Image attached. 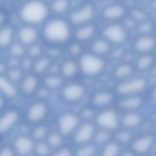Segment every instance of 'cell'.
Here are the masks:
<instances>
[{"mask_svg": "<svg viewBox=\"0 0 156 156\" xmlns=\"http://www.w3.org/2000/svg\"><path fill=\"white\" fill-rule=\"evenodd\" d=\"M49 115V106L44 100L33 101L26 110L24 118L30 124L43 123Z\"/></svg>", "mask_w": 156, "mask_h": 156, "instance_id": "9c48e42d", "label": "cell"}, {"mask_svg": "<svg viewBox=\"0 0 156 156\" xmlns=\"http://www.w3.org/2000/svg\"><path fill=\"white\" fill-rule=\"evenodd\" d=\"M129 16H130V18H133V20L135 21V23H138V22L144 21V20L147 18L146 12L143 11V10H140V9H134V10H132Z\"/></svg>", "mask_w": 156, "mask_h": 156, "instance_id": "ee69618b", "label": "cell"}, {"mask_svg": "<svg viewBox=\"0 0 156 156\" xmlns=\"http://www.w3.org/2000/svg\"><path fill=\"white\" fill-rule=\"evenodd\" d=\"M154 24H155V28H156V18H155V21H154Z\"/></svg>", "mask_w": 156, "mask_h": 156, "instance_id": "db71d44e", "label": "cell"}, {"mask_svg": "<svg viewBox=\"0 0 156 156\" xmlns=\"http://www.w3.org/2000/svg\"><path fill=\"white\" fill-rule=\"evenodd\" d=\"M7 50L10 52V56L13 58H17V60H21L22 57H24L27 55V48L23 44H21L20 41H13L7 48Z\"/></svg>", "mask_w": 156, "mask_h": 156, "instance_id": "d6a6232c", "label": "cell"}, {"mask_svg": "<svg viewBox=\"0 0 156 156\" xmlns=\"http://www.w3.org/2000/svg\"><path fill=\"white\" fill-rule=\"evenodd\" d=\"M144 118L140 111H126L119 115V128L124 129H136L141 126Z\"/></svg>", "mask_w": 156, "mask_h": 156, "instance_id": "ac0fdd59", "label": "cell"}, {"mask_svg": "<svg viewBox=\"0 0 156 156\" xmlns=\"http://www.w3.org/2000/svg\"><path fill=\"white\" fill-rule=\"evenodd\" d=\"M127 15V9L123 4L113 2L106 5L101 10V17L107 22H118Z\"/></svg>", "mask_w": 156, "mask_h": 156, "instance_id": "e0dca14e", "label": "cell"}, {"mask_svg": "<svg viewBox=\"0 0 156 156\" xmlns=\"http://www.w3.org/2000/svg\"><path fill=\"white\" fill-rule=\"evenodd\" d=\"M50 156H74V154H73V151H72L69 147H67V146H61V147L54 150Z\"/></svg>", "mask_w": 156, "mask_h": 156, "instance_id": "f6af8a7d", "label": "cell"}, {"mask_svg": "<svg viewBox=\"0 0 156 156\" xmlns=\"http://www.w3.org/2000/svg\"><path fill=\"white\" fill-rule=\"evenodd\" d=\"M0 94L4 98L12 99L18 94V87L7 78L6 74H0Z\"/></svg>", "mask_w": 156, "mask_h": 156, "instance_id": "d4e9b609", "label": "cell"}, {"mask_svg": "<svg viewBox=\"0 0 156 156\" xmlns=\"http://www.w3.org/2000/svg\"><path fill=\"white\" fill-rule=\"evenodd\" d=\"M143 106H144V99L140 94H138V95H123L117 102V108L122 112L140 111V108Z\"/></svg>", "mask_w": 156, "mask_h": 156, "instance_id": "d6986e66", "label": "cell"}, {"mask_svg": "<svg viewBox=\"0 0 156 156\" xmlns=\"http://www.w3.org/2000/svg\"><path fill=\"white\" fill-rule=\"evenodd\" d=\"M16 37V30L10 24H4L0 27V49H7Z\"/></svg>", "mask_w": 156, "mask_h": 156, "instance_id": "83f0119b", "label": "cell"}, {"mask_svg": "<svg viewBox=\"0 0 156 156\" xmlns=\"http://www.w3.org/2000/svg\"><path fill=\"white\" fill-rule=\"evenodd\" d=\"M115 101V93L111 90L101 89L95 91L90 98V104L96 108H106Z\"/></svg>", "mask_w": 156, "mask_h": 156, "instance_id": "44dd1931", "label": "cell"}, {"mask_svg": "<svg viewBox=\"0 0 156 156\" xmlns=\"http://www.w3.org/2000/svg\"><path fill=\"white\" fill-rule=\"evenodd\" d=\"M150 72H151V74H152V76H155V77H156V63H155V65L151 67Z\"/></svg>", "mask_w": 156, "mask_h": 156, "instance_id": "f5cc1de1", "label": "cell"}, {"mask_svg": "<svg viewBox=\"0 0 156 156\" xmlns=\"http://www.w3.org/2000/svg\"><path fill=\"white\" fill-rule=\"evenodd\" d=\"M98 152H99L98 145H95L91 141V143H87L83 145H77V149L73 154L74 156H96Z\"/></svg>", "mask_w": 156, "mask_h": 156, "instance_id": "1f68e13d", "label": "cell"}, {"mask_svg": "<svg viewBox=\"0 0 156 156\" xmlns=\"http://www.w3.org/2000/svg\"><path fill=\"white\" fill-rule=\"evenodd\" d=\"M155 140H156V136L152 134H141L132 139L130 150L135 155H146L152 150L155 145Z\"/></svg>", "mask_w": 156, "mask_h": 156, "instance_id": "7c38bea8", "label": "cell"}, {"mask_svg": "<svg viewBox=\"0 0 156 156\" xmlns=\"http://www.w3.org/2000/svg\"><path fill=\"white\" fill-rule=\"evenodd\" d=\"M51 67V58L46 55H41L37 58L33 60V65H32V73L37 74V76H41V74H46L48 71Z\"/></svg>", "mask_w": 156, "mask_h": 156, "instance_id": "484cf974", "label": "cell"}, {"mask_svg": "<svg viewBox=\"0 0 156 156\" xmlns=\"http://www.w3.org/2000/svg\"><path fill=\"white\" fill-rule=\"evenodd\" d=\"M5 22H6V13L2 12V11H0V27L4 26Z\"/></svg>", "mask_w": 156, "mask_h": 156, "instance_id": "c3c4849f", "label": "cell"}, {"mask_svg": "<svg viewBox=\"0 0 156 156\" xmlns=\"http://www.w3.org/2000/svg\"><path fill=\"white\" fill-rule=\"evenodd\" d=\"M106 66L104 57L98 56L93 52H83L78 57L79 72L85 77H98L100 76Z\"/></svg>", "mask_w": 156, "mask_h": 156, "instance_id": "3957f363", "label": "cell"}, {"mask_svg": "<svg viewBox=\"0 0 156 156\" xmlns=\"http://www.w3.org/2000/svg\"><path fill=\"white\" fill-rule=\"evenodd\" d=\"M2 1H4V0H0V4H1V2H2Z\"/></svg>", "mask_w": 156, "mask_h": 156, "instance_id": "9f6ffc18", "label": "cell"}, {"mask_svg": "<svg viewBox=\"0 0 156 156\" xmlns=\"http://www.w3.org/2000/svg\"><path fill=\"white\" fill-rule=\"evenodd\" d=\"M112 51V44H110L105 38H95L93 39L91 41V45H90V52L98 55V56H101V57H105L107 55H110Z\"/></svg>", "mask_w": 156, "mask_h": 156, "instance_id": "cb8c5ba5", "label": "cell"}, {"mask_svg": "<svg viewBox=\"0 0 156 156\" xmlns=\"http://www.w3.org/2000/svg\"><path fill=\"white\" fill-rule=\"evenodd\" d=\"M34 144L35 141L30 135L21 134L13 139V143L11 146L13 147L17 156H28V155H33Z\"/></svg>", "mask_w": 156, "mask_h": 156, "instance_id": "2e32d148", "label": "cell"}, {"mask_svg": "<svg viewBox=\"0 0 156 156\" xmlns=\"http://www.w3.org/2000/svg\"><path fill=\"white\" fill-rule=\"evenodd\" d=\"M119 156H136V155L132 150H124V151L122 150L121 154H119Z\"/></svg>", "mask_w": 156, "mask_h": 156, "instance_id": "7dc6e473", "label": "cell"}, {"mask_svg": "<svg viewBox=\"0 0 156 156\" xmlns=\"http://www.w3.org/2000/svg\"><path fill=\"white\" fill-rule=\"evenodd\" d=\"M147 88V80L143 77H130L122 80L116 87V93L121 96L123 95H138L141 94Z\"/></svg>", "mask_w": 156, "mask_h": 156, "instance_id": "ba28073f", "label": "cell"}, {"mask_svg": "<svg viewBox=\"0 0 156 156\" xmlns=\"http://www.w3.org/2000/svg\"><path fill=\"white\" fill-rule=\"evenodd\" d=\"M50 15L49 5L44 0H27L22 4L18 16L24 24L38 26L46 22Z\"/></svg>", "mask_w": 156, "mask_h": 156, "instance_id": "7a4b0ae2", "label": "cell"}, {"mask_svg": "<svg viewBox=\"0 0 156 156\" xmlns=\"http://www.w3.org/2000/svg\"><path fill=\"white\" fill-rule=\"evenodd\" d=\"M7 71V67H6V63H2L0 62V74H5Z\"/></svg>", "mask_w": 156, "mask_h": 156, "instance_id": "681fc988", "label": "cell"}, {"mask_svg": "<svg viewBox=\"0 0 156 156\" xmlns=\"http://www.w3.org/2000/svg\"><path fill=\"white\" fill-rule=\"evenodd\" d=\"M44 51H45L44 46L41 44H39L38 41L32 44V45H29V46H27V56H29L33 60L39 57V56H41V55H44Z\"/></svg>", "mask_w": 156, "mask_h": 156, "instance_id": "7bdbcfd3", "label": "cell"}, {"mask_svg": "<svg viewBox=\"0 0 156 156\" xmlns=\"http://www.w3.org/2000/svg\"><path fill=\"white\" fill-rule=\"evenodd\" d=\"M112 138H113L112 132L96 128V132H95L94 138H93V143H94L95 145H104V144H106L107 141H110Z\"/></svg>", "mask_w": 156, "mask_h": 156, "instance_id": "8d00e7d4", "label": "cell"}, {"mask_svg": "<svg viewBox=\"0 0 156 156\" xmlns=\"http://www.w3.org/2000/svg\"><path fill=\"white\" fill-rule=\"evenodd\" d=\"M133 50L138 55L152 54L156 50V37L154 34H140L133 43Z\"/></svg>", "mask_w": 156, "mask_h": 156, "instance_id": "5bb4252c", "label": "cell"}, {"mask_svg": "<svg viewBox=\"0 0 156 156\" xmlns=\"http://www.w3.org/2000/svg\"><path fill=\"white\" fill-rule=\"evenodd\" d=\"M78 61H76L72 57L63 60L60 65V74L63 77V79H72L78 74Z\"/></svg>", "mask_w": 156, "mask_h": 156, "instance_id": "603a6c76", "label": "cell"}, {"mask_svg": "<svg viewBox=\"0 0 156 156\" xmlns=\"http://www.w3.org/2000/svg\"><path fill=\"white\" fill-rule=\"evenodd\" d=\"M96 132V126L93 121H80L73 134L71 135L76 145H83L91 143L94 134Z\"/></svg>", "mask_w": 156, "mask_h": 156, "instance_id": "30bf717a", "label": "cell"}, {"mask_svg": "<svg viewBox=\"0 0 156 156\" xmlns=\"http://www.w3.org/2000/svg\"><path fill=\"white\" fill-rule=\"evenodd\" d=\"M0 156H17L12 146H2L0 149Z\"/></svg>", "mask_w": 156, "mask_h": 156, "instance_id": "bcb514c9", "label": "cell"}, {"mask_svg": "<svg viewBox=\"0 0 156 156\" xmlns=\"http://www.w3.org/2000/svg\"><path fill=\"white\" fill-rule=\"evenodd\" d=\"M18 87V91H21L23 95L26 96H32L34 94H37L39 87H40V79L39 76L29 72V73H24L23 78L21 79V82L17 84Z\"/></svg>", "mask_w": 156, "mask_h": 156, "instance_id": "9a60e30c", "label": "cell"}, {"mask_svg": "<svg viewBox=\"0 0 156 156\" xmlns=\"http://www.w3.org/2000/svg\"><path fill=\"white\" fill-rule=\"evenodd\" d=\"M134 71H135L134 65H132L129 62H121L115 67L112 74H113L115 79H117L118 82H122V80H126V79L133 77Z\"/></svg>", "mask_w": 156, "mask_h": 156, "instance_id": "4316f807", "label": "cell"}, {"mask_svg": "<svg viewBox=\"0 0 156 156\" xmlns=\"http://www.w3.org/2000/svg\"><path fill=\"white\" fill-rule=\"evenodd\" d=\"M113 139L119 143L121 145L122 144H130L132 139H133V134H132V130L129 129H124V128H118L116 130V134L113 136Z\"/></svg>", "mask_w": 156, "mask_h": 156, "instance_id": "74e56055", "label": "cell"}, {"mask_svg": "<svg viewBox=\"0 0 156 156\" xmlns=\"http://www.w3.org/2000/svg\"><path fill=\"white\" fill-rule=\"evenodd\" d=\"M87 89L79 82L63 83L60 88V96L66 104H78L85 95Z\"/></svg>", "mask_w": 156, "mask_h": 156, "instance_id": "52a82bcc", "label": "cell"}, {"mask_svg": "<svg viewBox=\"0 0 156 156\" xmlns=\"http://www.w3.org/2000/svg\"><path fill=\"white\" fill-rule=\"evenodd\" d=\"M154 29H155L154 22L149 21L147 18L136 23V30H138L139 35H140V34H152Z\"/></svg>", "mask_w": 156, "mask_h": 156, "instance_id": "b9f144b4", "label": "cell"}, {"mask_svg": "<svg viewBox=\"0 0 156 156\" xmlns=\"http://www.w3.org/2000/svg\"><path fill=\"white\" fill-rule=\"evenodd\" d=\"M4 105H5V98L0 94V110L4 107Z\"/></svg>", "mask_w": 156, "mask_h": 156, "instance_id": "f907efd6", "label": "cell"}, {"mask_svg": "<svg viewBox=\"0 0 156 156\" xmlns=\"http://www.w3.org/2000/svg\"><path fill=\"white\" fill-rule=\"evenodd\" d=\"M24 73H26V72H24L21 67H18V66H13V67H9L5 74H6L7 78H9L10 80H12L15 84H18V83L21 82V79L23 78Z\"/></svg>", "mask_w": 156, "mask_h": 156, "instance_id": "ab89813d", "label": "cell"}, {"mask_svg": "<svg viewBox=\"0 0 156 156\" xmlns=\"http://www.w3.org/2000/svg\"><path fill=\"white\" fill-rule=\"evenodd\" d=\"M17 41H20L21 44H23L26 48L37 43L39 39V30L35 28V26H30V24H23L17 32Z\"/></svg>", "mask_w": 156, "mask_h": 156, "instance_id": "ffe728a7", "label": "cell"}, {"mask_svg": "<svg viewBox=\"0 0 156 156\" xmlns=\"http://www.w3.org/2000/svg\"><path fill=\"white\" fill-rule=\"evenodd\" d=\"M52 152V149L46 143V140H39L34 144V151L33 154L35 156H50Z\"/></svg>", "mask_w": 156, "mask_h": 156, "instance_id": "f35d334b", "label": "cell"}, {"mask_svg": "<svg viewBox=\"0 0 156 156\" xmlns=\"http://www.w3.org/2000/svg\"><path fill=\"white\" fill-rule=\"evenodd\" d=\"M101 37L112 45H122L128 40V30L118 22H108L102 28Z\"/></svg>", "mask_w": 156, "mask_h": 156, "instance_id": "5b68a950", "label": "cell"}, {"mask_svg": "<svg viewBox=\"0 0 156 156\" xmlns=\"http://www.w3.org/2000/svg\"><path fill=\"white\" fill-rule=\"evenodd\" d=\"M94 17H95L94 5L90 2H85V4H82L80 6L73 9L69 12L68 22L71 23L72 27H77V26H82V24L93 22Z\"/></svg>", "mask_w": 156, "mask_h": 156, "instance_id": "8992f818", "label": "cell"}, {"mask_svg": "<svg viewBox=\"0 0 156 156\" xmlns=\"http://www.w3.org/2000/svg\"><path fill=\"white\" fill-rule=\"evenodd\" d=\"M21 113L17 108H9L0 115V136L9 134L20 122Z\"/></svg>", "mask_w": 156, "mask_h": 156, "instance_id": "4fadbf2b", "label": "cell"}, {"mask_svg": "<svg viewBox=\"0 0 156 156\" xmlns=\"http://www.w3.org/2000/svg\"><path fill=\"white\" fill-rule=\"evenodd\" d=\"M151 96H152V100H154V102L156 104V87L152 89V93H151Z\"/></svg>", "mask_w": 156, "mask_h": 156, "instance_id": "816d5d0a", "label": "cell"}, {"mask_svg": "<svg viewBox=\"0 0 156 156\" xmlns=\"http://www.w3.org/2000/svg\"><path fill=\"white\" fill-rule=\"evenodd\" d=\"M67 52L72 58H78L84 51H83V43L73 40L67 46Z\"/></svg>", "mask_w": 156, "mask_h": 156, "instance_id": "60d3db41", "label": "cell"}, {"mask_svg": "<svg viewBox=\"0 0 156 156\" xmlns=\"http://www.w3.org/2000/svg\"><path fill=\"white\" fill-rule=\"evenodd\" d=\"M96 128L105 129L108 132H116L119 128V113L115 108H101L94 117Z\"/></svg>", "mask_w": 156, "mask_h": 156, "instance_id": "277c9868", "label": "cell"}, {"mask_svg": "<svg viewBox=\"0 0 156 156\" xmlns=\"http://www.w3.org/2000/svg\"><path fill=\"white\" fill-rule=\"evenodd\" d=\"M49 133H50V130L45 124L38 123V124H34L30 136L34 139V141H39V140H45Z\"/></svg>", "mask_w": 156, "mask_h": 156, "instance_id": "d590c367", "label": "cell"}, {"mask_svg": "<svg viewBox=\"0 0 156 156\" xmlns=\"http://www.w3.org/2000/svg\"><path fill=\"white\" fill-rule=\"evenodd\" d=\"M65 83L63 77L60 73H46L43 78V85L46 90H57Z\"/></svg>", "mask_w": 156, "mask_h": 156, "instance_id": "f546056e", "label": "cell"}, {"mask_svg": "<svg viewBox=\"0 0 156 156\" xmlns=\"http://www.w3.org/2000/svg\"><path fill=\"white\" fill-rule=\"evenodd\" d=\"M155 63H156V60L152 54H140L138 55L134 62V69L140 72H146V71H150Z\"/></svg>", "mask_w": 156, "mask_h": 156, "instance_id": "f1b7e54d", "label": "cell"}, {"mask_svg": "<svg viewBox=\"0 0 156 156\" xmlns=\"http://www.w3.org/2000/svg\"><path fill=\"white\" fill-rule=\"evenodd\" d=\"M80 116L74 112H65L57 118V130L63 136H71L78 124L80 123Z\"/></svg>", "mask_w": 156, "mask_h": 156, "instance_id": "8fae6325", "label": "cell"}, {"mask_svg": "<svg viewBox=\"0 0 156 156\" xmlns=\"http://www.w3.org/2000/svg\"><path fill=\"white\" fill-rule=\"evenodd\" d=\"M28 156H35V155H34V154H33V155H28Z\"/></svg>", "mask_w": 156, "mask_h": 156, "instance_id": "11a10c76", "label": "cell"}, {"mask_svg": "<svg viewBox=\"0 0 156 156\" xmlns=\"http://www.w3.org/2000/svg\"><path fill=\"white\" fill-rule=\"evenodd\" d=\"M63 138L65 136L58 130H56V132H50L45 140H46V143L50 145V147L52 150H56V149L63 146Z\"/></svg>", "mask_w": 156, "mask_h": 156, "instance_id": "836d02e7", "label": "cell"}, {"mask_svg": "<svg viewBox=\"0 0 156 156\" xmlns=\"http://www.w3.org/2000/svg\"><path fill=\"white\" fill-rule=\"evenodd\" d=\"M98 29H96V26L90 22V23H87V24H82V26H77L76 27V30L74 33L72 34L74 37V40L77 41H80V43H87V41H90L94 39L95 34H96Z\"/></svg>", "mask_w": 156, "mask_h": 156, "instance_id": "7402d4cb", "label": "cell"}, {"mask_svg": "<svg viewBox=\"0 0 156 156\" xmlns=\"http://www.w3.org/2000/svg\"><path fill=\"white\" fill-rule=\"evenodd\" d=\"M121 151H122V145L112 138L110 141L101 145L99 156H119Z\"/></svg>", "mask_w": 156, "mask_h": 156, "instance_id": "4dcf8cb0", "label": "cell"}, {"mask_svg": "<svg viewBox=\"0 0 156 156\" xmlns=\"http://www.w3.org/2000/svg\"><path fill=\"white\" fill-rule=\"evenodd\" d=\"M50 12L62 15L69 10V0H52L49 5Z\"/></svg>", "mask_w": 156, "mask_h": 156, "instance_id": "e575fe53", "label": "cell"}, {"mask_svg": "<svg viewBox=\"0 0 156 156\" xmlns=\"http://www.w3.org/2000/svg\"><path fill=\"white\" fill-rule=\"evenodd\" d=\"M73 32L72 26L67 20L56 17L45 22L41 37L49 45H62L68 43Z\"/></svg>", "mask_w": 156, "mask_h": 156, "instance_id": "6da1fadb", "label": "cell"}]
</instances>
